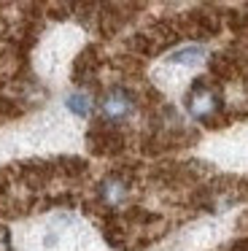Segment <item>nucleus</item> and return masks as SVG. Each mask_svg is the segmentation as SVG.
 Instances as JSON below:
<instances>
[{
	"label": "nucleus",
	"instance_id": "f257e3e1",
	"mask_svg": "<svg viewBox=\"0 0 248 251\" xmlns=\"http://www.w3.org/2000/svg\"><path fill=\"white\" fill-rule=\"evenodd\" d=\"M132 111H135V98L122 87L108 89V92L102 95V100H100V116L105 122H111V125H119V122L129 119Z\"/></svg>",
	"mask_w": 248,
	"mask_h": 251
},
{
	"label": "nucleus",
	"instance_id": "f03ea898",
	"mask_svg": "<svg viewBox=\"0 0 248 251\" xmlns=\"http://www.w3.org/2000/svg\"><path fill=\"white\" fill-rule=\"evenodd\" d=\"M186 111H189V116H194V119H199V122L210 119V116L219 111V95L210 87H205V84H197V87L186 95Z\"/></svg>",
	"mask_w": 248,
	"mask_h": 251
},
{
	"label": "nucleus",
	"instance_id": "7ed1b4c3",
	"mask_svg": "<svg viewBox=\"0 0 248 251\" xmlns=\"http://www.w3.org/2000/svg\"><path fill=\"white\" fill-rule=\"evenodd\" d=\"M127 195H129V186L124 184L122 178H116V176H113V178H105L100 184V200L105 202V205H122L124 200H127Z\"/></svg>",
	"mask_w": 248,
	"mask_h": 251
},
{
	"label": "nucleus",
	"instance_id": "20e7f679",
	"mask_svg": "<svg viewBox=\"0 0 248 251\" xmlns=\"http://www.w3.org/2000/svg\"><path fill=\"white\" fill-rule=\"evenodd\" d=\"M205 57H208L205 46L192 44V46H183V49H175L170 57H167V62H173V65H186V68H194V65H199V62H205Z\"/></svg>",
	"mask_w": 248,
	"mask_h": 251
},
{
	"label": "nucleus",
	"instance_id": "39448f33",
	"mask_svg": "<svg viewBox=\"0 0 248 251\" xmlns=\"http://www.w3.org/2000/svg\"><path fill=\"white\" fill-rule=\"evenodd\" d=\"M65 105H68L70 114L81 116V119H86V116L92 114V98H89L86 92H73V95H68Z\"/></svg>",
	"mask_w": 248,
	"mask_h": 251
},
{
	"label": "nucleus",
	"instance_id": "423d86ee",
	"mask_svg": "<svg viewBox=\"0 0 248 251\" xmlns=\"http://www.w3.org/2000/svg\"><path fill=\"white\" fill-rule=\"evenodd\" d=\"M0 251H11V240H8L5 229H0Z\"/></svg>",
	"mask_w": 248,
	"mask_h": 251
}]
</instances>
